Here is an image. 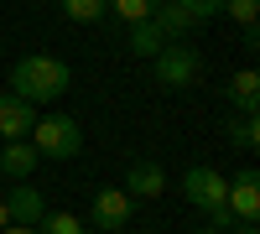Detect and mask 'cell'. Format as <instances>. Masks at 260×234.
I'll use <instances>...</instances> for the list:
<instances>
[{
	"mask_svg": "<svg viewBox=\"0 0 260 234\" xmlns=\"http://www.w3.org/2000/svg\"><path fill=\"white\" fill-rule=\"evenodd\" d=\"M37 166H42V156H37L31 141H6V151H0V172H6L11 182H26Z\"/></svg>",
	"mask_w": 260,
	"mask_h": 234,
	"instance_id": "obj_11",
	"label": "cell"
},
{
	"mask_svg": "<svg viewBox=\"0 0 260 234\" xmlns=\"http://www.w3.org/2000/svg\"><path fill=\"white\" fill-rule=\"evenodd\" d=\"M37 234H89V224L78 214H68V208H47V214L37 219Z\"/></svg>",
	"mask_w": 260,
	"mask_h": 234,
	"instance_id": "obj_14",
	"label": "cell"
},
{
	"mask_svg": "<svg viewBox=\"0 0 260 234\" xmlns=\"http://www.w3.org/2000/svg\"><path fill=\"white\" fill-rule=\"evenodd\" d=\"M229 219H240V224H255L260 219V177H255V166H240V172L229 177Z\"/></svg>",
	"mask_w": 260,
	"mask_h": 234,
	"instance_id": "obj_6",
	"label": "cell"
},
{
	"mask_svg": "<svg viewBox=\"0 0 260 234\" xmlns=\"http://www.w3.org/2000/svg\"><path fill=\"white\" fill-rule=\"evenodd\" d=\"M151 21L161 26V37H167V42H182V37H187L192 26H203V21L192 16V11L182 6V0H161V6L151 11Z\"/></svg>",
	"mask_w": 260,
	"mask_h": 234,
	"instance_id": "obj_9",
	"label": "cell"
},
{
	"mask_svg": "<svg viewBox=\"0 0 260 234\" xmlns=\"http://www.w3.org/2000/svg\"><path fill=\"white\" fill-rule=\"evenodd\" d=\"M156 6H161V0H110V11L125 21V26H130V21H146Z\"/></svg>",
	"mask_w": 260,
	"mask_h": 234,
	"instance_id": "obj_18",
	"label": "cell"
},
{
	"mask_svg": "<svg viewBox=\"0 0 260 234\" xmlns=\"http://www.w3.org/2000/svg\"><path fill=\"white\" fill-rule=\"evenodd\" d=\"M130 214H136V198L125 193V187H99L94 193V208H89V224L104 229V234H115L130 224Z\"/></svg>",
	"mask_w": 260,
	"mask_h": 234,
	"instance_id": "obj_5",
	"label": "cell"
},
{
	"mask_svg": "<svg viewBox=\"0 0 260 234\" xmlns=\"http://www.w3.org/2000/svg\"><path fill=\"white\" fill-rule=\"evenodd\" d=\"M260 115H240V120H224V130H229V141L240 146V151H255V141H260V125H255Z\"/></svg>",
	"mask_w": 260,
	"mask_h": 234,
	"instance_id": "obj_16",
	"label": "cell"
},
{
	"mask_svg": "<svg viewBox=\"0 0 260 234\" xmlns=\"http://www.w3.org/2000/svg\"><path fill=\"white\" fill-rule=\"evenodd\" d=\"M182 193H187V203L198 208L213 229H229V203H224L229 198V177L224 172H213V166H187Z\"/></svg>",
	"mask_w": 260,
	"mask_h": 234,
	"instance_id": "obj_2",
	"label": "cell"
},
{
	"mask_svg": "<svg viewBox=\"0 0 260 234\" xmlns=\"http://www.w3.org/2000/svg\"><path fill=\"white\" fill-rule=\"evenodd\" d=\"M73 89V68L62 57H47V52H26L11 68V94L26 99V104H52Z\"/></svg>",
	"mask_w": 260,
	"mask_h": 234,
	"instance_id": "obj_1",
	"label": "cell"
},
{
	"mask_svg": "<svg viewBox=\"0 0 260 234\" xmlns=\"http://www.w3.org/2000/svg\"><path fill=\"white\" fill-rule=\"evenodd\" d=\"M6 214H11V224H37L42 214H47V198H42L31 182H16L6 193Z\"/></svg>",
	"mask_w": 260,
	"mask_h": 234,
	"instance_id": "obj_10",
	"label": "cell"
},
{
	"mask_svg": "<svg viewBox=\"0 0 260 234\" xmlns=\"http://www.w3.org/2000/svg\"><path fill=\"white\" fill-rule=\"evenodd\" d=\"M31 125H37V104L16 99V94L6 89V94H0V141H26Z\"/></svg>",
	"mask_w": 260,
	"mask_h": 234,
	"instance_id": "obj_7",
	"label": "cell"
},
{
	"mask_svg": "<svg viewBox=\"0 0 260 234\" xmlns=\"http://www.w3.org/2000/svg\"><path fill=\"white\" fill-rule=\"evenodd\" d=\"M11 224V214H6V198H0V229H6Z\"/></svg>",
	"mask_w": 260,
	"mask_h": 234,
	"instance_id": "obj_21",
	"label": "cell"
},
{
	"mask_svg": "<svg viewBox=\"0 0 260 234\" xmlns=\"http://www.w3.org/2000/svg\"><path fill=\"white\" fill-rule=\"evenodd\" d=\"M198 234H229V229H213V224H203V229H198Z\"/></svg>",
	"mask_w": 260,
	"mask_h": 234,
	"instance_id": "obj_23",
	"label": "cell"
},
{
	"mask_svg": "<svg viewBox=\"0 0 260 234\" xmlns=\"http://www.w3.org/2000/svg\"><path fill=\"white\" fill-rule=\"evenodd\" d=\"M182 6L198 16V21H213V16H224V0H182Z\"/></svg>",
	"mask_w": 260,
	"mask_h": 234,
	"instance_id": "obj_19",
	"label": "cell"
},
{
	"mask_svg": "<svg viewBox=\"0 0 260 234\" xmlns=\"http://www.w3.org/2000/svg\"><path fill=\"white\" fill-rule=\"evenodd\" d=\"M151 73H156L161 89H192L203 78V52L192 42H167V47L151 57Z\"/></svg>",
	"mask_w": 260,
	"mask_h": 234,
	"instance_id": "obj_4",
	"label": "cell"
},
{
	"mask_svg": "<svg viewBox=\"0 0 260 234\" xmlns=\"http://www.w3.org/2000/svg\"><path fill=\"white\" fill-rule=\"evenodd\" d=\"M234 234H260V229H255V224H240V229H234Z\"/></svg>",
	"mask_w": 260,
	"mask_h": 234,
	"instance_id": "obj_22",
	"label": "cell"
},
{
	"mask_svg": "<svg viewBox=\"0 0 260 234\" xmlns=\"http://www.w3.org/2000/svg\"><path fill=\"white\" fill-rule=\"evenodd\" d=\"M62 21H78V26H94V21H104V11H110V0H57Z\"/></svg>",
	"mask_w": 260,
	"mask_h": 234,
	"instance_id": "obj_15",
	"label": "cell"
},
{
	"mask_svg": "<svg viewBox=\"0 0 260 234\" xmlns=\"http://www.w3.org/2000/svg\"><path fill=\"white\" fill-rule=\"evenodd\" d=\"M224 16L240 21V31H255V21H260V0H224Z\"/></svg>",
	"mask_w": 260,
	"mask_h": 234,
	"instance_id": "obj_17",
	"label": "cell"
},
{
	"mask_svg": "<svg viewBox=\"0 0 260 234\" xmlns=\"http://www.w3.org/2000/svg\"><path fill=\"white\" fill-rule=\"evenodd\" d=\"M26 141L37 146L42 161H68V156L83 151V130H78L73 115H37V125H31Z\"/></svg>",
	"mask_w": 260,
	"mask_h": 234,
	"instance_id": "obj_3",
	"label": "cell"
},
{
	"mask_svg": "<svg viewBox=\"0 0 260 234\" xmlns=\"http://www.w3.org/2000/svg\"><path fill=\"white\" fill-rule=\"evenodd\" d=\"M125 47L130 52H136V57H156L161 47H167V37H161V26H156V21H130V37H125Z\"/></svg>",
	"mask_w": 260,
	"mask_h": 234,
	"instance_id": "obj_13",
	"label": "cell"
},
{
	"mask_svg": "<svg viewBox=\"0 0 260 234\" xmlns=\"http://www.w3.org/2000/svg\"><path fill=\"white\" fill-rule=\"evenodd\" d=\"M229 104L240 115H260V73L255 68H240L229 78Z\"/></svg>",
	"mask_w": 260,
	"mask_h": 234,
	"instance_id": "obj_12",
	"label": "cell"
},
{
	"mask_svg": "<svg viewBox=\"0 0 260 234\" xmlns=\"http://www.w3.org/2000/svg\"><path fill=\"white\" fill-rule=\"evenodd\" d=\"M125 193L146 203V198H161L167 193V166L161 161H130V172H125Z\"/></svg>",
	"mask_w": 260,
	"mask_h": 234,
	"instance_id": "obj_8",
	"label": "cell"
},
{
	"mask_svg": "<svg viewBox=\"0 0 260 234\" xmlns=\"http://www.w3.org/2000/svg\"><path fill=\"white\" fill-rule=\"evenodd\" d=\"M0 234H37V224H6Z\"/></svg>",
	"mask_w": 260,
	"mask_h": 234,
	"instance_id": "obj_20",
	"label": "cell"
}]
</instances>
